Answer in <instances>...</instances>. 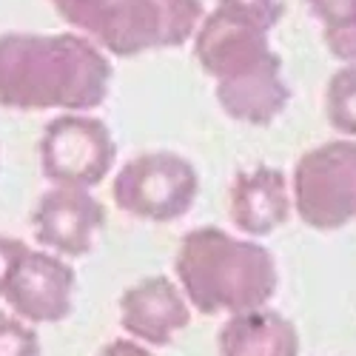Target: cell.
<instances>
[{
  "label": "cell",
  "mask_w": 356,
  "mask_h": 356,
  "mask_svg": "<svg viewBox=\"0 0 356 356\" xmlns=\"http://www.w3.org/2000/svg\"><path fill=\"white\" fill-rule=\"evenodd\" d=\"M214 9L271 32L285 15V0H217Z\"/></svg>",
  "instance_id": "obj_17"
},
{
  "label": "cell",
  "mask_w": 356,
  "mask_h": 356,
  "mask_svg": "<svg viewBox=\"0 0 356 356\" xmlns=\"http://www.w3.org/2000/svg\"><path fill=\"white\" fill-rule=\"evenodd\" d=\"M293 211L308 228L339 231L356 222V140L319 143L293 165Z\"/></svg>",
  "instance_id": "obj_3"
},
{
  "label": "cell",
  "mask_w": 356,
  "mask_h": 356,
  "mask_svg": "<svg viewBox=\"0 0 356 356\" xmlns=\"http://www.w3.org/2000/svg\"><path fill=\"white\" fill-rule=\"evenodd\" d=\"M117 209L152 222H171L191 211L200 177L191 160L174 152H148L129 160L114 177Z\"/></svg>",
  "instance_id": "obj_4"
},
{
  "label": "cell",
  "mask_w": 356,
  "mask_h": 356,
  "mask_svg": "<svg viewBox=\"0 0 356 356\" xmlns=\"http://www.w3.org/2000/svg\"><path fill=\"white\" fill-rule=\"evenodd\" d=\"M191 302L168 277H145L120 296V322L140 345H168L191 322Z\"/></svg>",
  "instance_id": "obj_10"
},
{
  "label": "cell",
  "mask_w": 356,
  "mask_h": 356,
  "mask_svg": "<svg viewBox=\"0 0 356 356\" xmlns=\"http://www.w3.org/2000/svg\"><path fill=\"white\" fill-rule=\"evenodd\" d=\"M291 211L293 191L280 168L257 165L234 177L228 194V214L236 231L248 236H265L285 225Z\"/></svg>",
  "instance_id": "obj_11"
},
{
  "label": "cell",
  "mask_w": 356,
  "mask_h": 356,
  "mask_svg": "<svg viewBox=\"0 0 356 356\" xmlns=\"http://www.w3.org/2000/svg\"><path fill=\"white\" fill-rule=\"evenodd\" d=\"M174 271L186 300L205 316L268 308L280 285L277 259L268 248L214 225L183 236Z\"/></svg>",
  "instance_id": "obj_2"
},
{
  "label": "cell",
  "mask_w": 356,
  "mask_h": 356,
  "mask_svg": "<svg viewBox=\"0 0 356 356\" xmlns=\"http://www.w3.org/2000/svg\"><path fill=\"white\" fill-rule=\"evenodd\" d=\"M29 245L23 240H15V236H6V234H0V300H3V293L17 271V265L20 259L26 257Z\"/></svg>",
  "instance_id": "obj_19"
},
{
  "label": "cell",
  "mask_w": 356,
  "mask_h": 356,
  "mask_svg": "<svg viewBox=\"0 0 356 356\" xmlns=\"http://www.w3.org/2000/svg\"><path fill=\"white\" fill-rule=\"evenodd\" d=\"M0 356H40L38 331L6 311H0Z\"/></svg>",
  "instance_id": "obj_18"
},
{
  "label": "cell",
  "mask_w": 356,
  "mask_h": 356,
  "mask_svg": "<svg viewBox=\"0 0 356 356\" xmlns=\"http://www.w3.org/2000/svg\"><path fill=\"white\" fill-rule=\"evenodd\" d=\"M74 268L51 251L29 248L3 293L9 311L29 325H51L69 316Z\"/></svg>",
  "instance_id": "obj_7"
},
{
  "label": "cell",
  "mask_w": 356,
  "mask_h": 356,
  "mask_svg": "<svg viewBox=\"0 0 356 356\" xmlns=\"http://www.w3.org/2000/svg\"><path fill=\"white\" fill-rule=\"evenodd\" d=\"M35 236L57 257H83L92 251L100 228L106 225L103 205L86 188H49L32 214Z\"/></svg>",
  "instance_id": "obj_8"
},
{
  "label": "cell",
  "mask_w": 356,
  "mask_h": 356,
  "mask_svg": "<svg viewBox=\"0 0 356 356\" xmlns=\"http://www.w3.org/2000/svg\"><path fill=\"white\" fill-rule=\"evenodd\" d=\"M202 20L200 0H120L95 35V43L117 57L174 49L188 43Z\"/></svg>",
  "instance_id": "obj_6"
},
{
  "label": "cell",
  "mask_w": 356,
  "mask_h": 356,
  "mask_svg": "<svg viewBox=\"0 0 356 356\" xmlns=\"http://www.w3.org/2000/svg\"><path fill=\"white\" fill-rule=\"evenodd\" d=\"M38 157L40 171L51 186L88 191L108 177L117 145L103 120L83 111H69L49 120L38 145Z\"/></svg>",
  "instance_id": "obj_5"
},
{
  "label": "cell",
  "mask_w": 356,
  "mask_h": 356,
  "mask_svg": "<svg viewBox=\"0 0 356 356\" xmlns=\"http://www.w3.org/2000/svg\"><path fill=\"white\" fill-rule=\"evenodd\" d=\"M328 126L348 140H356V66H342L331 74L325 88Z\"/></svg>",
  "instance_id": "obj_15"
},
{
  "label": "cell",
  "mask_w": 356,
  "mask_h": 356,
  "mask_svg": "<svg viewBox=\"0 0 356 356\" xmlns=\"http://www.w3.org/2000/svg\"><path fill=\"white\" fill-rule=\"evenodd\" d=\"M217 348L220 356H300V331L285 314L259 308L228 316Z\"/></svg>",
  "instance_id": "obj_13"
},
{
  "label": "cell",
  "mask_w": 356,
  "mask_h": 356,
  "mask_svg": "<svg viewBox=\"0 0 356 356\" xmlns=\"http://www.w3.org/2000/svg\"><path fill=\"white\" fill-rule=\"evenodd\" d=\"M97 356H154L148 348H143L134 339H114L97 350Z\"/></svg>",
  "instance_id": "obj_20"
},
{
  "label": "cell",
  "mask_w": 356,
  "mask_h": 356,
  "mask_svg": "<svg viewBox=\"0 0 356 356\" xmlns=\"http://www.w3.org/2000/svg\"><path fill=\"white\" fill-rule=\"evenodd\" d=\"M111 86V63L83 35H0V106L92 111Z\"/></svg>",
  "instance_id": "obj_1"
},
{
  "label": "cell",
  "mask_w": 356,
  "mask_h": 356,
  "mask_svg": "<svg viewBox=\"0 0 356 356\" xmlns=\"http://www.w3.org/2000/svg\"><path fill=\"white\" fill-rule=\"evenodd\" d=\"M322 23V40L345 66H356V0H305Z\"/></svg>",
  "instance_id": "obj_14"
},
{
  "label": "cell",
  "mask_w": 356,
  "mask_h": 356,
  "mask_svg": "<svg viewBox=\"0 0 356 356\" xmlns=\"http://www.w3.org/2000/svg\"><path fill=\"white\" fill-rule=\"evenodd\" d=\"M194 57L220 83L271 60L277 51L271 49V32L214 9L194 35Z\"/></svg>",
  "instance_id": "obj_9"
},
{
  "label": "cell",
  "mask_w": 356,
  "mask_h": 356,
  "mask_svg": "<svg viewBox=\"0 0 356 356\" xmlns=\"http://www.w3.org/2000/svg\"><path fill=\"white\" fill-rule=\"evenodd\" d=\"M117 3H120V0H51L57 15L66 23H72L74 29H83L92 40Z\"/></svg>",
  "instance_id": "obj_16"
},
{
  "label": "cell",
  "mask_w": 356,
  "mask_h": 356,
  "mask_svg": "<svg viewBox=\"0 0 356 356\" xmlns=\"http://www.w3.org/2000/svg\"><path fill=\"white\" fill-rule=\"evenodd\" d=\"M217 103L236 123L271 126L291 103V86L285 83L280 54L243 74L220 80Z\"/></svg>",
  "instance_id": "obj_12"
}]
</instances>
